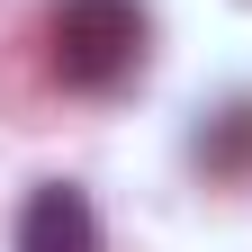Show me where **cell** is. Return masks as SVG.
I'll return each mask as SVG.
<instances>
[{"mask_svg": "<svg viewBox=\"0 0 252 252\" xmlns=\"http://www.w3.org/2000/svg\"><path fill=\"white\" fill-rule=\"evenodd\" d=\"M18 252H99V216H90V198H81L72 180L27 189V207H18Z\"/></svg>", "mask_w": 252, "mask_h": 252, "instance_id": "7a4b0ae2", "label": "cell"}, {"mask_svg": "<svg viewBox=\"0 0 252 252\" xmlns=\"http://www.w3.org/2000/svg\"><path fill=\"white\" fill-rule=\"evenodd\" d=\"M198 162H207V171H225V180H243V171H252V99L216 108V117L198 126Z\"/></svg>", "mask_w": 252, "mask_h": 252, "instance_id": "3957f363", "label": "cell"}, {"mask_svg": "<svg viewBox=\"0 0 252 252\" xmlns=\"http://www.w3.org/2000/svg\"><path fill=\"white\" fill-rule=\"evenodd\" d=\"M144 36H153L144 0H54L45 63H54L63 90H117V81H135Z\"/></svg>", "mask_w": 252, "mask_h": 252, "instance_id": "6da1fadb", "label": "cell"}]
</instances>
